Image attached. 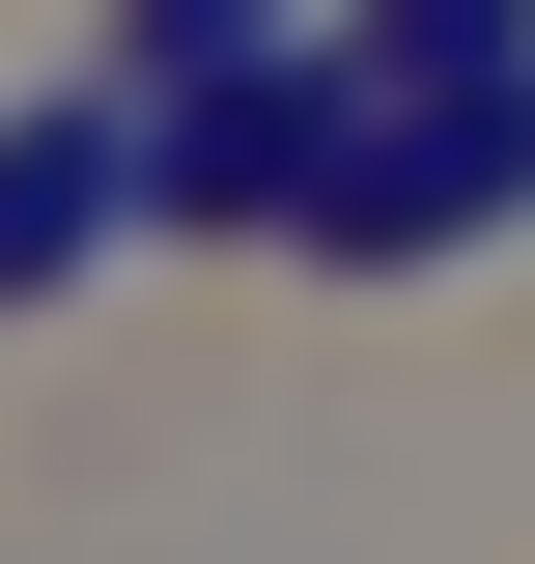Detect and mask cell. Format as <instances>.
Listing matches in <instances>:
<instances>
[{
  "label": "cell",
  "mask_w": 535,
  "mask_h": 564,
  "mask_svg": "<svg viewBox=\"0 0 535 564\" xmlns=\"http://www.w3.org/2000/svg\"><path fill=\"white\" fill-rule=\"evenodd\" d=\"M451 226H535V0H395L367 29V141H338L310 254H451Z\"/></svg>",
  "instance_id": "1"
},
{
  "label": "cell",
  "mask_w": 535,
  "mask_h": 564,
  "mask_svg": "<svg viewBox=\"0 0 535 564\" xmlns=\"http://www.w3.org/2000/svg\"><path fill=\"white\" fill-rule=\"evenodd\" d=\"M141 141H170V226H310L338 141H367V57L338 29H141Z\"/></svg>",
  "instance_id": "2"
},
{
  "label": "cell",
  "mask_w": 535,
  "mask_h": 564,
  "mask_svg": "<svg viewBox=\"0 0 535 564\" xmlns=\"http://www.w3.org/2000/svg\"><path fill=\"white\" fill-rule=\"evenodd\" d=\"M113 226H170V141H141V85H57V113H0V311H57Z\"/></svg>",
  "instance_id": "3"
}]
</instances>
